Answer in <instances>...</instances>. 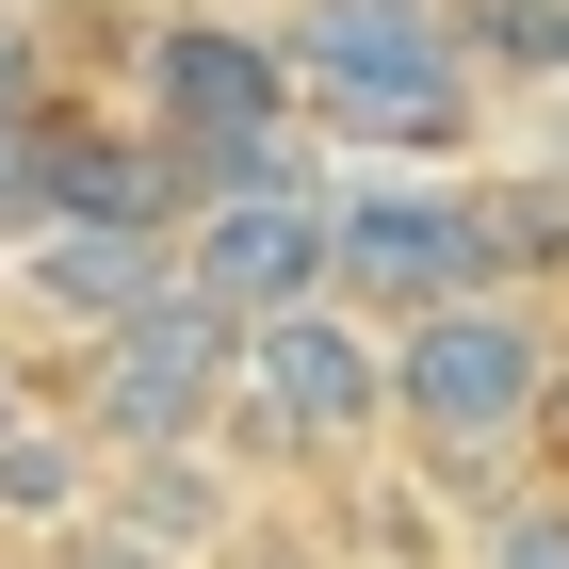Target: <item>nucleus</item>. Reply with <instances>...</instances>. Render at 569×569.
I'll use <instances>...</instances> for the list:
<instances>
[{"instance_id":"f257e3e1","label":"nucleus","mask_w":569,"mask_h":569,"mask_svg":"<svg viewBox=\"0 0 569 569\" xmlns=\"http://www.w3.org/2000/svg\"><path fill=\"white\" fill-rule=\"evenodd\" d=\"M553 309L537 293H439L391 326V439L423 456L456 505H488V488H521L537 472V391H553Z\"/></svg>"},{"instance_id":"f03ea898","label":"nucleus","mask_w":569,"mask_h":569,"mask_svg":"<svg viewBox=\"0 0 569 569\" xmlns=\"http://www.w3.org/2000/svg\"><path fill=\"white\" fill-rule=\"evenodd\" d=\"M277 66H293V131H342L358 163H456L488 114L456 0H293Z\"/></svg>"},{"instance_id":"7ed1b4c3","label":"nucleus","mask_w":569,"mask_h":569,"mask_svg":"<svg viewBox=\"0 0 569 569\" xmlns=\"http://www.w3.org/2000/svg\"><path fill=\"white\" fill-rule=\"evenodd\" d=\"M228 423L261 439V456H293V472L375 456V439H391V326H375V309H342V293L261 309V326H244V358H228Z\"/></svg>"},{"instance_id":"20e7f679","label":"nucleus","mask_w":569,"mask_h":569,"mask_svg":"<svg viewBox=\"0 0 569 569\" xmlns=\"http://www.w3.org/2000/svg\"><path fill=\"white\" fill-rule=\"evenodd\" d=\"M228 358H244V326L163 277L147 309H114V326L82 342L66 423H82L98 456H196V439H228Z\"/></svg>"},{"instance_id":"39448f33","label":"nucleus","mask_w":569,"mask_h":569,"mask_svg":"<svg viewBox=\"0 0 569 569\" xmlns=\"http://www.w3.org/2000/svg\"><path fill=\"white\" fill-rule=\"evenodd\" d=\"M147 131H163L179 163V212L212 196V179H293L277 147H293V66H277V33H244V17H163L147 33Z\"/></svg>"},{"instance_id":"423d86ee","label":"nucleus","mask_w":569,"mask_h":569,"mask_svg":"<svg viewBox=\"0 0 569 569\" xmlns=\"http://www.w3.org/2000/svg\"><path fill=\"white\" fill-rule=\"evenodd\" d=\"M326 293L375 309V326H407L439 293H488V212L456 179H423V163H358L326 196Z\"/></svg>"},{"instance_id":"0eeeda50","label":"nucleus","mask_w":569,"mask_h":569,"mask_svg":"<svg viewBox=\"0 0 569 569\" xmlns=\"http://www.w3.org/2000/svg\"><path fill=\"white\" fill-rule=\"evenodd\" d=\"M179 293H212L228 326L309 309L326 293V196H309V179H212V196L179 212Z\"/></svg>"},{"instance_id":"6e6552de","label":"nucleus","mask_w":569,"mask_h":569,"mask_svg":"<svg viewBox=\"0 0 569 569\" xmlns=\"http://www.w3.org/2000/svg\"><path fill=\"white\" fill-rule=\"evenodd\" d=\"M98 505H114L131 537H163V553H196V569H212V553H228V521H244L261 488H244L212 439H196V456H114V472H98Z\"/></svg>"},{"instance_id":"1a4fd4ad","label":"nucleus","mask_w":569,"mask_h":569,"mask_svg":"<svg viewBox=\"0 0 569 569\" xmlns=\"http://www.w3.org/2000/svg\"><path fill=\"white\" fill-rule=\"evenodd\" d=\"M163 277H179V244H163V228H33V293L66 309L82 342L114 326V309H147Z\"/></svg>"},{"instance_id":"9d476101","label":"nucleus","mask_w":569,"mask_h":569,"mask_svg":"<svg viewBox=\"0 0 569 569\" xmlns=\"http://www.w3.org/2000/svg\"><path fill=\"white\" fill-rule=\"evenodd\" d=\"M98 472H114V456H98L66 407H17V423H0V537H66V521H98Z\"/></svg>"},{"instance_id":"9b49d317","label":"nucleus","mask_w":569,"mask_h":569,"mask_svg":"<svg viewBox=\"0 0 569 569\" xmlns=\"http://www.w3.org/2000/svg\"><path fill=\"white\" fill-rule=\"evenodd\" d=\"M456 569H569V488H488Z\"/></svg>"},{"instance_id":"f8f14e48","label":"nucleus","mask_w":569,"mask_h":569,"mask_svg":"<svg viewBox=\"0 0 569 569\" xmlns=\"http://www.w3.org/2000/svg\"><path fill=\"white\" fill-rule=\"evenodd\" d=\"M33 569H196V553H163V537H131V521H114V505H98V521L33 537Z\"/></svg>"},{"instance_id":"ddd939ff","label":"nucleus","mask_w":569,"mask_h":569,"mask_svg":"<svg viewBox=\"0 0 569 569\" xmlns=\"http://www.w3.org/2000/svg\"><path fill=\"white\" fill-rule=\"evenodd\" d=\"M212 569H342V553H326V537H309V521H277V505H244Z\"/></svg>"},{"instance_id":"4468645a","label":"nucleus","mask_w":569,"mask_h":569,"mask_svg":"<svg viewBox=\"0 0 569 569\" xmlns=\"http://www.w3.org/2000/svg\"><path fill=\"white\" fill-rule=\"evenodd\" d=\"M537 488H569V342H553V391H537Z\"/></svg>"},{"instance_id":"2eb2a0df","label":"nucleus","mask_w":569,"mask_h":569,"mask_svg":"<svg viewBox=\"0 0 569 569\" xmlns=\"http://www.w3.org/2000/svg\"><path fill=\"white\" fill-rule=\"evenodd\" d=\"M521 49H537V66L569 82V0H537V17H521Z\"/></svg>"},{"instance_id":"dca6fc26","label":"nucleus","mask_w":569,"mask_h":569,"mask_svg":"<svg viewBox=\"0 0 569 569\" xmlns=\"http://www.w3.org/2000/svg\"><path fill=\"white\" fill-rule=\"evenodd\" d=\"M0 423H17V358H0Z\"/></svg>"},{"instance_id":"f3484780","label":"nucleus","mask_w":569,"mask_h":569,"mask_svg":"<svg viewBox=\"0 0 569 569\" xmlns=\"http://www.w3.org/2000/svg\"><path fill=\"white\" fill-rule=\"evenodd\" d=\"M0 228H17V212H0Z\"/></svg>"}]
</instances>
